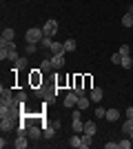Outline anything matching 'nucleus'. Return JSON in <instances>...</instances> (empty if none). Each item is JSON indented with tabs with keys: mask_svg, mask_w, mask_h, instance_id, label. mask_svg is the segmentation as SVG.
<instances>
[{
	"mask_svg": "<svg viewBox=\"0 0 133 149\" xmlns=\"http://www.w3.org/2000/svg\"><path fill=\"white\" fill-rule=\"evenodd\" d=\"M78 98H80V96H78L76 91L67 93V96H64V107H78Z\"/></svg>",
	"mask_w": 133,
	"mask_h": 149,
	"instance_id": "7ed1b4c3",
	"label": "nucleus"
},
{
	"mask_svg": "<svg viewBox=\"0 0 133 149\" xmlns=\"http://www.w3.org/2000/svg\"><path fill=\"white\" fill-rule=\"evenodd\" d=\"M107 116V109H102V107H95V118H104Z\"/></svg>",
	"mask_w": 133,
	"mask_h": 149,
	"instance_id": "c756f323",
	"label": "nucleus"
},
{
	"mask_svg": "<svg viewBox=\"0 0 133 149\" xmlns=\"http://www.w3.org/2000/svg\"><path fill=\"white\" fill-rule=\"evenodd\" d=\"M27 129H29V125L22 120V125H18V134H27Z\"/></svg>",
	"mask_w": 133,
	"mask_h": 149,
	"instance_id": "7c9ffc66",
	"label": "nucleus"
},
{
	"mask_svg": "<svg viewBox=\"0 0 133 149\" xmlns=\"http://www.w3.org/2000/svg\"><path fill=\"white\" fill-rule=\"evenodd\" d=\"M51 65H53V69H62L64 67V56H51Z\"/></svg>",
	"mask_w": 133,
	"mask_h": 149,
	"instance_id": "9b49d317",
	"label": "nucleus"
},
{
	"mask_svg": "<svg viewBox=\"0 0 133 149\" xmlns=\"http://www.w3.org/2000/svg\"><path fill=\"white\" fill-rule=\"evenodd\" d=\"M13 67H16V71H20V69H27V58H18V60L13 62Z\"/></svg>",
	"mask_w": 133,
	"mask_h": 149,
	"instance_id": "a211bd4d",
	"label": "nucleus"
},
{
	"mask_svg": "<svg viewBox=\"0 0 133 149\" xmlns=\"http://www.w3.org/2000/svg\"><path fill=\"white\" fill-rule=\"evenodd\" d=\"M13 36H16V33H13V29H11V27L2 29V40H13Z\"/></svg>",
	"mask_w": 133,
	"mask_h": 149,
	"instance_id": "f3484780",
	"label": "nucleus"
},
{
	"mask_svg": "<svg viewBox=\"0 0 133 149\" xmlns=\"http://www.w3.org/2000/svg\"><path fill=\"white\" fill-rule=\"evenodd\" d=\"M53 134H56V125L53 127H44V131H42L44 138H53Z\"/></svg>",
	"mask_w": 133,
	"mask_h": 149,
	"instance_id": "393cba45",
	"label": "nucleus"
},
{
	"mask_svg": "<svg viewBox=\"0 0 133 149\" xmlns=\"http://www.w3.org/2000/svg\"><path fill=\"white\" fill-rule=\"evenodd\" d=\"M104 147H107V149H115V147H118V143H107Z\"/></svg>",
	"mask_w": 133,
	"mask_h": 149,
	"instance_id": "72a5a7b5",
	"label": "nucleus"
},
{
	"mask_svg": "<svg viewBox=\"0 0 133 149\" xmlns=\"http://www.w3.org/2000/svg\"><path fill=\"white\" fill-rule=\"evenodd\" d=\"M122 131H124L127 136H129V134H131V131H133V120H131V118H127V123L122 125Z\"/></svg>",
	"mask_w": 133,
	"mask_h": 149,
	"instance_id": "4be33fe9",
	"label": "nucleus"
},
{
	"mask_svg": "<svg viewBox=\"0 0 133 149\" xmlns=\"http://www.w3.org/2000/svg\"><path fill=\"white\" fill-rule=\"evenodd\" d=\"M122 25L127 27V29H131V27H133V16H131V13H124V18H122Z\"/></svg>",
	"mask_w": 133,
	"mask_h": 149,
	"instance_id": "412c9836",
	"label": "nucleus"
},
{
	"mask_svg": "<svg viewBox=\"0 0 133 149\" xmlns=\"http://www.w3.org/2000/svg\"><path fill=\"white\" fill-rule=\"evenodd\" d=\"M40 69H42V71H51V69H53V65H51V58H44V60L40 62Z\"/></svg>",
	"mask_w": 133,
	"mask_h": 149,
	"instance_id": "6ab92c4d",
	"label": "nucleus"
},
{
	"mask_svg": "<svg viewBox=\"0 0 133 149\" xmlns=\"http://www.w3.org/2000/svg\"><path fill=\"white\" fill-rule=\"evenodd\" d=\"M124 69H131L133 67V60H131V56H122V62H120Z\"/></svg>",
	"mask_w": 133,
	"mask_h": 149,
	"instance_id": "5701e85b",
	"label": "nucleus"
},
{
	"mask_svg": "<svg viewBox=\"0 0 133 149\" xmlns=\"http://www.w3.org/2000/svg\"><path fill=\"white\" fill-rule=\"evenodd\" d=\"M131 138H127V140H120V143H118V147H120V149H131Z\"/></svg>",
	"mask_w": 133,
	"mask_h": 149,
	"instance_id": "bb28decb",
	"label": "nucleus"
},
{
	"mask_svg": "<svg viewBox=\"0 0 133 149\" xmlns=\"http://www.w3.org/2000/svg\"><path fill=\"white\" fill-rule=\"evenodd\" d=\"M111 62H113V65H120L122 62V54L120 51H118V54H111Z\"/></svg>",
	"mask_w": 133,
	"mask_h": 149,
	"instance_id": "c85d7f7f",
	"label": "nucleus"
},
{
	"mask_svg": "<svg viewBox=\"0 0 133 149\" xmlns=\"http://www.w3.org/2000/svg\"><path fill=\"white\" fill-rule=\"evenodd\" d=\"M89 98H91V102H100V100L104 98V93H102L100 87H93V89H91V93H89Z\"/></svg>",
	"mask_w": 133,
	"mask_h": 149,
	"instance_id": "423d86ee",
	"label": "nucleus"
},
{
	"mask_svg": "<svg viewBox=\"0 0 133 149\" xmlns=\"http://www.w3.org/2000/svg\"><path fill=\"white\" fill-rule=\"evenodd\" d=\"M49 51H51V56H62L67 49H64V42H56V40H53V45H51Z\"/></svg>",
	"mask_w": 133,
	"mask_h": 149,
	"instance_id": "20e7f679",
	"label": "nucleus"
},
{
	"mask_svg": "<svg viewBox=\"0 0 133 149\" xmlns=\"http://www.w3.org/2000/svg\"><path fill=\"white\" fill-rule=\"evenodd\" d=\"M131 16H133V13H131Z\"/></svg>",
	"mask_w": 133,
	"mask_h": 149,
	"instance_id": "c9c22d12",
	"label": "nucleus"
},
{
	"mask_svg": "<svg viewBox=\"0 0 133 149\" xmlns=\"http://www.w3.org/2000/svg\"><path fill=\"white\" fill-rule=\"evenodd\" d=\"M80 136H82V147H80V149H89V147H91L93 136H91V134H80Z\"/></svg>",
	"mask_w": 133,
	"mask_h": 149,
	"instance_id": "2eb2a0df",
	"label": "nucleus"
},
{
	"mask_svg": "<svg viewBox=\"0 0 133 149\" xmlns=\"http://www.w3.org/2000/svg\"><path fill=\"white\" fill-rule=\"evenodd\" d=\"M51 45H53V38H51V36H42L40 47H42V49H51Z\"/></svg>",
	"mask_w": 133,
	"mask_h": 149,
	"instance_id": "dca6fc26",
	"label": "nucleus"
},
{
	"mask_svg": "<svg viewBox=\"0 0 133 149\" xmlns=\"http://www.w3.org/2000/svg\"><path fill=\"white\" fill-rule=\"evenodd\" d=\"M64 49H67V51H76V40H73V38L64 40Z\"/></svg>",
	"mask_w": 133,
	"mask_h": 149,
	"instance_id": "b1692460",
	"label": "nucleus"
},
{
	"mask_svg": "<svg viewBox=\"0 0 133 149\" xmlns=\"http://www.w3.org/2000/svg\"><path fill=\"white\" fill-rule=\"evenodd\" d=\"M0 129L5 131V134H7V131H11V129H13V118H2V123H0Z\"/></svg>",
	"mask_w": 133,
	"mask_h": 149,
	"instance_id": "f8f14e48",
	"label": "nucleus"
},
{
	"mask_svg": "<svg viewBox=\"0 0 133 149\" xmlns=\"http://www.w3.org/2000/svg\"><path fill=\"white\" fill-rule=\"evenodd\" d=\"M25 100H27V93H25V91H18V93H16V96L11 98V102H13L16 107H18V105H22Z\"/></svg>",
	"mask_w": 133,
	"mask_h": 149,
	"instance_id": "ddd939ff",
	"label": "nucleus"
},
{
	"mask_svg": "<svg viewBox=\"0 0 133 149\" xmlns=\"http://www.w3.org/2000/svg\"><path fill=\"white\" fill-rule=\"evenodd\" d=\"M127 13H133V5H129V11Z\"/></svg>",
	"mask_w": 133,
	"mask_h": 149,
	"instance_id": "f704fd0d",
	"label": "nucleus"
},
{
	"mask_svg": "<svg viewBox=\"0 0 133 149\" xmlns=\"http://www.w3.org/2000/svg\"><path fill=\"white\" fill-rule=\"evenodd\" d=\"M42 36H44V31L42 29H38V27H31V29H29V31H27V42H36V45H38L40 42V40H42Z\"/></svg>",
	"mask_w": 133,
	"mask_h": 149,
	"instance_id": "f257e3e1",
	"label": "nucleus"
},
{
	"mask_svg": "<svg viewBox=\"0 0 133 149\" xmlns=\"http://www.w3.org/2000/svg\"><path fill=\"white\" fill-rule=\"evenodd\" d=\"M82 134H91V136L95 134V123H93V120H91V123H84V131H82Z\"/></svg>",
	"mask_w": 133,
	"mask_h": 149,
	"instance_id": "aec40b11",
	"label": "nucleus"
},
{
	"mask_svg": "<svg viewBox=\"0 0 133 149\" xmlns=\"http://www.w3.org/2000/svg\"><path fill=\"white\" fill-rule=\"evenodd\" d=\"M104 118L109 120V123H115V120L120 118V109H115V107H111V109H107V116Z\"/></svg>",
	"mask_w": 133,
	"mask_h": 149,
	"instance_id": "0eeeda50",
	"label": "nucleus"
},
{
	"mask_svg": "<svg viewBox=\"0 0 133 149\" xmlns=\"http://www.w3.org/2000/svg\"><path fill=\"white\" fill-rule=\"evenodd\" d=\"M71 127H73L76 134H82V131H84V123L80 120V116H73V125H71Z\"/></svg>",
	"mask_w": 133,
	"mask_h": 149,
	"instance_id": "9d476101",
	"label": "nucleus"
},
{
	"mask_svg": "<svg viewBox=\"0 0 133 149\" xmlns=\"http://www.w3.org/2000/svg\"><path fill=\"white\" fill-rule=\"evenodd\" d=\"M120 54L122 56H129V45H120Z\"/></svg>",
	"mask_w": 133,
	"mask_h": 149,
	"instance_id": "2f4dec72",
	"label": "nucleus"
},
{
	"mask_svg": "<svg viewBox=\"0 0 133 149\" xmlns=\"http://www.w3.org/2000/svg\"><path fill=\"white\" fill-rule=\"evenodd\" d=\"M27 136H29V140H38V138H40V127H38V125H29Z\"/></svg>",
	"mask_w": 133,
	"mask_h": 149,
	"instance_id": "39448f33",
	"label": "nucleus"
},
{
	"mask_svg": "<svg viewBox=\"0 0 133 149\" xmlns=\"http://www.w3.org/2000/svg\"><path fill=\"white\" fill-rule=\"evenodd\" d=\"M127 118L133 120V107H127Z\"/></svg>",
	"mask_w": 133,
	"mask_h": 149,
	"instance_id": "473e14b6",
	"label": "nucleus"
},
{
	"mask_svg": "<svg viewBox=\"0 0 133 149\" xmlns=\"http://www.w3.org/2000/svg\"><path fill=\"white\" fill-rule=\"evenodd\" d=\"M89 105H91V98H87V96L78 98V109H89Z\"/></svg>",
	"mask_w": 133,
	"mask_h": 149,
	"instance_id": "4468645a",
	"label": "nucleus"
},
{
	"mask_svg": "<svg viewBox=\"0 0 133 149\" xmlns=\"http://www.w3.org/2000/svg\"><path fill=\"white\" fill-rule=\"evenodd\" d=\"M0 96H2V100H11L13 98V96H11V89H7V87L0 89Z\"/></svg>",
	"mask_w": 133,
	"mask_h": 149,
	"instance_id": "a878e982",
	"label": "nucleus"
},
{
	"mask_svg": "<svg viewBox=\"0 0 133 149\" xmlns=\"http://www.w3.org/2000/svg\"><path fill=\"white\" fill-rule=\"evenodd\" d=\"M42 31H44V36H51V38H53V36L58 33V20L49 18V20L42 25Z\"/></svg>",
	"mask_w": 133,
	"mask_h": 149,
	"instance_id": "f03ea898",
	"label": "nucleus"
},
{
	"mask_svg": "<svg viewBox=\"0 0 133 149\" xmlns=\"http://www.w3.org/2000/svg\"><path fill=\"white\" fill-rule=\"evenodd\" d=\"M27 54H36V51H38V45H36V42H27Z\"/></svg>",
	"mask_w": 133,
	"mask_h": 149,
	"instance_id": "cd10ccee",
	"label": "nucleus"
},
{
	"mask_svg": "<svg viewBox=\"0 0 133 149\" xmlns=\"http://www.w3.org/2000/svg\"><path fill=\"white\" fill-rule=\"evenodd\" d=\"M69 145L73 149H80V147H82V136H80V134H73V136L69 138Z\"/></svg>",
	"mask_w": 133,
	"mask_h": 149,
	"instance_id": "1a4fd4ad",
	"label": "nucleus"
},
{
	"mask_svg": "<svg viewBox=\"0 0 133 149\" xmlns=\"http://www.w3.org/2000/svg\"><path fill=\"white\" fill-rule=\"evenodd\" d=\"M27 138H29V136H25V134H20V136L16 138V140H13V147H16V149H25L27 145H29V143H27Z\"/></svg>",
	"mask_w": 133,
	"mask_h": 149,
	"instance_id": "6e6552de",
	"label": "nucleus"
}]
</instances>
